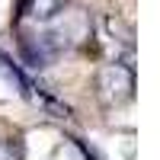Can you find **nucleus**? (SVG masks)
Wrapping results in <instances>:
<instances>
[{
	"mask_svg": "<svg viewBox=\"0 0 160 160\" xmlns=\"http://www.w3.org/2000/svg\"><path fill=\"white\" fill-rule=\"evenodd\" d=\"M96 35H99V45L102 51L118 64H128L131 61V51H135V32L131 26L122 22L118 16H102L96 22Z\"/></svg>",
	"mask_w": 160,
	"mask_h": 160,
	"instance_id": "2",
	"label": "nucleus"
},
{
	"mask_svg": "<svg viewBox=\"0 0 160 160\" xmlns=\"http://www.w3.org/2000/svg\"><path fill=\"white\" fill-rule=\"evenodd\" d=\"M64 7V0H22V13L35 22H48L55 19Z\"/></svg>",
	"mask_w": 160,
	"mask_h": 160,
	"instance_id": "4",
	"label": "nucleus"
},
{
	"mask_svg": "<svg viewBox=\"0 0 160 160\" xmlns=\"http://www.w3.org/2000/svg\"><path fill=\"white\" fill-rule=\"evenodd\" d=\"M58 32H35V35H26L22 38V58L29 68H48L51 61L61 55V42H58Z\"/></svg>",
	"mask_w": 160,
	"mask_h": 160,
	"instance_id": "3",
	"label": "nucleus"
},
{
	"mask_svg": "<svg viewBox=\"0 0 160 160\" xmlns=\"http://www.w3.org/2000/svg\"><path fill=\"white\" fill-rule=\"evenodd\" d=\"M0 160H22V144L16 138H0Z\"/></svg>",
	"mask_w": 160,
	"mask_h": 160,
	"instance_id": "5",
	"label": "nucleus"
},
{
	"mask_svg": "<svg viewBox=\"0 0 160 160\" xmlns=\"http://www.w3.org/2000/svg\"><path fill=\"white\" fill-rule=\"evenodd\" d=\"M135 96V71L131 64L109 61L96 71V99L106 109H118Z\"/></svg>",
	"mask_w": 160,
	"mask_h": 160,
	"instance_id": "1",
	"label": "nucleus"
}]
</instances>
